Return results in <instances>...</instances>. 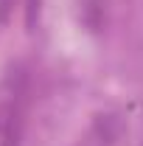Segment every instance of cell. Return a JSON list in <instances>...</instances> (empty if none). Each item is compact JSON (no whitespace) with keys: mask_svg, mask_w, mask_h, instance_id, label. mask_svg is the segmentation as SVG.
Returning <instances> with one entry per match:
<instances>
[{"mask_svg":"<svg viewBox=\"0 0 143 146\" xmlns=\"http://www.w3.org/2000/svg\"><path fill=\"white\" fill-rule=\"evenodd\" d=\"M104 9H107V0H81V14H84V23L90 25V31L101 28Z\"/></svg>","mask_w":143,"mask_h":146,"instance_id":"obj_1","label":"cell"},{"mask_svg":"<svg viewBox=\"0 0 143 146\" xmlns=\"http://www.w3.org/2000/svg\"><path fill=\"white\" fill-rule=\"evenodd\" d=\"M39 3L42 0H25V25L28 28H34L36 17H39Z\"/></svg>","mask_w":143,"mask_h":146,"instance_id":"obj_2","label":"cell"},{"mask_svg":"<svg viewBox=\"0 0 143 146\" xmlns=\"http://www.w3.org/2000/svg\"><path fill=\"white\" fill-rule=\"evenodd\" d=\"M11 6H14V0H0V23L9 17V11H11Z\"/></svg>","mask_w":143,"mask_h":146,"instance_id":"obj_3","label":"cell"}]
</instances>
